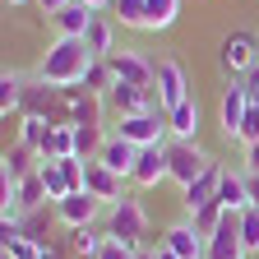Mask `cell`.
Segmentation results:
<instances>
[{"mask_svg": "<svg viewBox=\"0 0 259 259\" xmlns=\"http://www.w3.org/2000/svg\"><path fill=\"white\" fill-rule=\"evenodd\" d=\"M19 107H23V74L5 70V74H0V116H10Z\"/></svg>", "mask_w": 259, "mask_h": 259, "instance_id": "obj_25", "label": "cell"}, {"mask_svg": "<svg viewBox=\"0 0 259 259\" xmlns=\"http://www.w3.org/2000/svg\"><path fill=\"white\" fill-rule=\"evenodd\" d=\"M111 135H102V125H74V157H97Z\"/></svg>", "mask_w": 259, "mask_h": 259, "instance_id": "obj_24", "label": "cell"}, {"mask_svg": "<svg viewBox=\"0 0 259 259\" xmlns=\"http://www.w3.org/2000/svg\"><path fill=\"white\" fill-rule=\"evenodd\" d=\"M204 259H245V241H241V213H222L218 232L208 236Z\"/></svg>", "mask_w": 259, "mask_h": 259, "instance_id": "obj_9", "label": "cell"}, {"mask_svg": "<svg viewBox=\"0 0 259 259\" xmlns=\"http://www.w3.org/2000/svg\"><path fill=\"white\" fill-rule=\"evenodd\" d=\"M236 144H259V107L250 102V111H245V120H241V130H236Z\"/></svg>", "mask_w": 259, "mask_h": 259, "instance_id": "obj_33", "label": "cell"}, {"mask_svg": "<svg viewBox=\"0 0 259 259\" xmlns=\"http://www.w3.org/2000/svg\"><path fill=\"white\" fill-rule=\"evenodd\" d=\"M139 250H130L125 241H116V236H107L102 241V250H97V259H135Z\"/></svg>", "mask_w": 259, "mask_h": 259, "instance_id": "obj_34", "label": "cell"}, {"mask_svg": "<svg viewBox=\"0 0 259 259\" xmlns=\"http://www.w3.org/2000/svg\"><path fill=\"white\" fill-rule=\"evenodd\" d=\"M83 190H88V194H97V199L111 208V204H120V199H125V176H116L111 167H102L97 157H83Z\"/></svg>", "mask_w": 259, "mask_h": 259, "instance_id": "obj_7", "label": "cell"}, {"mask_svg": "<svg viewBox=\"0 0 259 259\" xmlns=\"http://www.w3.org/2000/svg\"><path fill=\"white\" fill-rule=\"evenodd\" d=\"M185 97H194L190 93V83H185V70H181V60H157V102H162V111H176Z\"/></svg>", "mask_w": 259, "mask_h": 259, "instance_id": "obj_10", "label": "cell"}, {"mask_svg": "<svg viewBox=\"0 0 259 259\" xmlns=\"http://www.w3.org/2000/svg\"><path fill=\"white\" fill-rule=\"evenodd\" d=\"M93 60L97 56L88 51L83 37H56L47 47V56L37 60V83H47V88H74L93 70Z\"/></svg>", "mask_w": 259, "mask_h": 259, "instance_id": "obj_1", "label": "cell"}, {"mask_svg": "<svg viewBox=\"0 0 259 259\" xmlns=\"http://www.w3.org/2000/svg\"><path fill=\"white\" fill-rule=\"evenodd\" d=\"M70 125H102V97H93V93L74 97L70 102Z\"/></svg>", "mask_w": 259, "mask_h": 259, "instance_id": "obj_26", "label": "cell"}, {"mask_svg": "<svg viewBox=\"0 0 259 259\" xmlns=\"http://www.w3.org/2000/svg\"><path fill=\"white\" fill-rule=\"evenodd\" d=\"M130 181H135L139 190H153L157 181H171V176H167V144L139 148V157H135V171H130Z\"/></svg>", "mask_w": 259, "mask_h": 259, "instance_id": "obj_13", "label": "cell"}, {"mask_svg": "<svg viewBox=\"0 0 259 259\" xmlns=\"http://www.w3.org/2000/svg\"><path fill=\"white\" fill-rule=\"evenodd\" d=\"M0 236H5V259H42L47 254L42 241H32L23 232H5V227H0Z\"/></svg>", "mask_w": 259, "mask_h": 259, "instance_id": "obj_22", "label": "cell"}, {"mask_svg": "<svg viewBox=\"0 0 259 259\" xmlns=\"http://www.w3.org/2000/svg\"><path fill=\"white\" fill-rule=\"evenodd\" d=\"M153 259H181V254H176L171 245H157V250H153Z\"/></svg>", "mask_w": 259, "mask_h": 259, "instance_id": "obj_38", "label": "cell"}, {"mask_svg": "<svg viewBox=\"0 0 259 259\" xmlns=\"http://www.w3.org/2000/svg\"><path fill=\"white\" fill-rule=\"evenodd\" d=\"M5 5H28V0H5Z\"/></svg>", "mask_w": 259, "mask_h": 259, "instance_id": "obj_41", "label": "cell"}, {"mask_svg": "<svg viewBox=\"0 0 259 259\" xmlns=\"http://www.w3.org/2000/svg\"><path fill=\"white\" fill-rule=\"evenodd\" d=\"M259 65V37L250 32H232V37L222 42V70L227 74H250Z\"/></svg>", "mask_w": 259, "mask_h": 259, "instance_id": "obj_11", "label": "cell"}, {"mask_svg": "<svg viewBox=\"0 0 259 259\" xmlns=\"http://www.w3.org/2000/svg\"><path fill=\"white\" fill-rule=\"evenodd\" d=\"M42 185H47V199L51 204H60L65 194H70V181H65V171H60V162H42Z\"/></svg>", "mask_w": 259, "mask_h": 259, "instance_id": "obj_28", "label": "cell"}, {"mask_svg": "<svg viewBox=\"0 0 259 259\" xmlns=\"http://www.w3.org/2000/svg\"><path fill=\"white\" fill-rule=\"evenodd\" d=\"M70 241H74V254H79V259H97V250H102V241H107V236H97L93 227H79Z\"/></svg>", "mask_w": 259, "mask_h": 259, "instance_id": "obj_31", "label": "cell"}, {"mask_svg": "<svg viewBox=\"0 0 259 259\" xmlns=\"http://www.w3.org/2000/svg\"><path fill=\"white\" fill-rule=\"evenodd\" d=\"M116 135L135 148H153V144H171L167 135V111H144V116H120L116 120Z\"/></svg>", "mask_w": 259, "mask_h": 259, "instance_id": "obj_3", "label": "cell"}, {"mask_svg": "<svg viewBox=\"0 0 259 259\" xmlns=\"http://www.w3.org/2000/svg\"><path fill=\"white\" fill-rule=\"evenodd\" d=\"M107 65H111V79H116V83H139V88H153V93H157V65L144 60L139 51L120 47V51L107 56Z\"/></svg>", "mask_w": 259, "mask_h": 259, "instance_id": "obj_5", "label": "cell"}, {"mask_svg": "<svg viewBox=\"0 0 259 259\" xmlns=\"http://www.w3.org/2000/svg\"><path fill=\"white\" fill-rule=\"evenodd\" d=\"M116 23L148 28V0H116Z\"/></svg>", "mask_w": 259, "mask_h": 259, "instance_id": "obj_30", "label": "cell"}, {"mask_svg": "<svg viewBox=\"0 0 259 259\" xmlns=\"http://www.w3.org/2000/svg\"><path fill=\"white\" fill-rule=\"evenodd\" d=\"M102 208H107V204L97 199V194H88V190H70V194L56 204V218L70 227V232H79V227H93V218L102 213Z\"/></svg>", "mask_w": 259, "mask_h": 259, "instance_id": "obj_8", "label": "cell"}, {"mask_svg": "<svg viewBox=\"0 0 259 259\" xmlns=\"http://www.w3.org/2000/svg\"><path fill=\"white\" fill-rule=\"evenodd\" d=\"M135 259H153V250H139V254H135Z\"/></svg>", "mask_w": 259, "mask_h": 259, "instance_id": "obj_40", "label": "cell"}, {"mask_svg": "<svg viewBox=\"0 0 259 259\" xmlns=\"http://www.w3.org/2000/svg\"><path fill=\"white\" fill-rule=\"evenodd\" d=\"M135 157H139V148L125 144L120 135H111V139L102 144V153H97V162H102V167H111L116 176H130V171H135Z\"/></svg>", "mask_w": 259, "mask_h": 259, "instance_id": "obj_19", "label": "cell"}, {"mask_svg": "<svg viewBox=\"0 0 259 259\" xmlns=\"http://www.w3.org/2000/svg\"><path fill=\"white\" fill-rule=\"evenodd\" d=\"M107 236L125 241L130 250H144V245H139V236H148V213H144V204L135 199V194H125L120 204H111V222H107Z\"/></svg>", "mask_w": 259, "mask_h": 259, "instance_id": "obj_2", "label": "cell"}, {"mask_svg": "<svg viewBox=\"0 0 259 259\" xmlns=\"http://www.w3.org/2000/svg\"><path fill=\"white\" fill-rule=\"evenodd\" d=\"M176 14H181V0H148V32L171 28Z\"/></svg>", "mask_w": 259, "mask_h": 259, "instance_id": "obj_27", "label": "cell"}, {"mask_svg": "<svg viewBox=\"0 0 259 259\" xmlns=\"http://www.w3.org/2000/svg\"><path fill=\"white\" fill-rule=\"evenodd\" d=\"M245 111H250V93H245V83H232V88L222 93V135L227 139H236Z\"/></svg>", "mask_w": 259, "mask_h": 259, "instance_id": "obj_15", "label": "cell"}, {"mask_svg": "<svg viewBox=\"0 0 259 259\" xmlns=\"http://www.w3.org/2000/svg\"><path fill=\"white\" fill-rule=\"evenodd\" d=\"M167 130H171V139L194 144V139H199V102H194V97H185L176 111H167Z\"/></svg>", "mask_w": 259, "mask_h": 259, "instance_id": "obj_16", "label": "cell"}, {"mask_svg": "<svg viewBox=\"0 0 259 259\" xmlns=\"http://www.w3.org/2000/svg\"><path fill=\"white\" fill-rule=\"evenodd\" d=\"M79 5H88V10H107V5H116V0H79Z\"/></svg>", "mask_w": 259, "mask_h": 259, "instance_id": "obj_39", "label": "cell"}, {"mask_svg": "<svg viewBox=\"0 0 259 259\" xmlns=\"http://www.w3.org/2000/svg\"><path fill=\"white\" fill-rule=\"evenodd\" d=\"M51 130H56L51 120H42L37 111H28V116L19 120V144H23V148H32V153L42 157V148H47V139H51Z\"/></svg>", "mask_w": 259, "mask_h": 259, "instance_id": "obj_21", "label": "cell"}, {"mask_svg": "<svg viewBox=\"0 0 259 259\" xmlns=\"http://www.w3.org/2000/svg\"><path fill=\"white\" fill-rule=\"evenodd\" d=\"M0 171H10L14 181H23V176H32L37 167H32V148H23V144H14L10 153H5V162H0Z\"/></svg>", "mask_w": 259, "mask_h": 259, "instance_id": "obj_29", "label": "cell"}, {"mask_svg": "<svg viewBox=\"0 0 259 259\" xmlns=\"http://www.w3.org/2000/svg\"><path fill=\"white\" fill-rule=\"evenodd\" d=\"M60 171H65V181H70V190H83V157H65Z\"/></svg>", "mask_w": 259, "mask_h": 259, "instance_id": "obj_35", "label": "cell"}, {"mask_svg": "<svg viewBox=\"0 0 259 259\" xmlns=\"http://www.w3.org/2000/svg\"><path fill=\"white\" fill-rule=\"evenodd\" d=\"M245 171H259V144L245 148Z\"/></svg>", "mask_w": 259, "mask_h": 259, "instance_id": "obj_37", "label": "cell"}, {"mask_svg": "<svg viewBox=\"0 0 259 259\" xmlns=\"http://www.w3.org/2000/svg\"><path fill=\"white\" fill-rule=\"evenodd\" d=\"M245 185H250V208H259V171H245Z\"/></svg>", "mask_w": 259, "mask_h": 259, "instance_id": "obj_36", "label": "cell"}, {"mask_svg": "<svg viewBox=\"0 0 259 259\" xmlns=\"http://www.w3.org/2000/svg\"><path fill=\"white\" fill-rule=\"evenodd\" d=\"M162 245H171L181 259H204V250H208V241L194 232V222L185 218V222H171L167 227V236H162Z\"/></svg>", "mask_w": 259, "mask_h": 259, "instance_id": "obj_14", "label": "cell"}, {"mask_svg": "<svg viewBox=\"0 0 259 259\" xmlns=\"http://www.w3.org/2000/svg\"><path fill=\"white\" fill-rule=\"evenodd\" d=\"M218 204H222L227 213H245V208H250V185H245V171H222Z\"/></svg>", "mask_w": 259, "mask_h": 259, "instance_id": "obj_18", "label": "cell"}, {"mask_svg": "<svg viewBox=\"0 0 259 259\" xmlns=\"http://www.w3.org/2000/svg\"><path fill=\"white\" fill-rule=\"evenodd\" d=\"M241 241H245V254H259V208L241 213Z\"/></svg>", "mask_w": 259, "mask_h": 259, "instance_id": "obj_32", "label": "cell"}, {"mask_svg": "<svg viewBox=\"0 0 259 259\" xmlns=\"http://www.w3.org/2000/svg\"><path fill=\"white\" fill-rule=\"evenodd\" d=\"M93 14H97V10L79 5V0H70L65 10H56V14H51L56 37H83V32H88V23H93Z\"/></svg>", "mask_w": 259, "mask_h": 259, "instance_id": "obj_17", "label": "cell"}, {"mask_svg": "<svg viewBox=\"0 0 259 259\" xmlns=\"http://www.w3.org/2000/svg\"><path fill=\"white\" fill-rule=\"evenodd\" d=\"M222 171H227V167H222V162L213 157V162H208V171H204L199 181H194V185H185V190H181V204H185V213H190V218L199 213L204 204H213V199H218V185H222Z\"/></svg>", "mask_w": 259, "mask_h": 259, "instance_id": "obj_12", "label": "cell"}, {"mask_svg": "<svg viewBox=\"0 0 259 259\" xmlns=\"http://www.w3.org/2000/svg\"><path fill=\"white\" fill-rule=\"evenodd\" d=\"M107 107L116 111V120H120V116H144V111H162L157 93H153V88H139V83H111V93H107Z\"/></svg>", "mask_w": 259, "mask_h": 259, "instance_id": "obj_6", "label": "cell"}, {"mask_svg": "<svg viewBox=\"0 0 259 259\" xmlns=\"http://www.w3.org/2000/svg\"><path fill=\"white\" fill-rule=\"evenodd\" d=\"M83 42H88V51H93L97 60H107V56L116 51V19L93 14V23H88V32H83Z\"/></svg>", "mask_w": 259, "mask_h": 259, "instance_id": "obj_20", "label": "cell"}, {"mask_svg": "<svg viewBox=\"0 0 259 259\" xmlns=\"http://www.w3.org/2000/svg\"><path fill=\"white\" fill-rule=\"evenodd\" d=\"M14 199H19V208H23V213H37V208H42V199H47V185H42V171L23 176V181H19V190H14Z\"/></svg>", "mask_w": 259, "mask_h": 259, "instance_id": "obj_23", "label": "cell"}, {"mask_svg": "<svg viewBox=\"0 0 259 259\" xmlns=\"http://www.w3.org/2000/svg\"><path fill=\"white\" fill-rule=\"evenodd\" d=\"M42 259H56V254H51V250H47V254H42Z\"/></svg>", "mask_w": 259, "mask_h": 259, "instance_id": "obj_42", "label": "cell"}, {"mask_svg": "<svg viewBox=\"0 0 259 259\" xmlns=\"http://www.w3.org/2000/svg\"><path fill=\"white\" fill-rule=\"evenodd\" d=\"M208 153L199 148V144H181V139H171L167 144V176L185 190V185H194V181H199L204 171H208Z\"/></svg>", "mask_w": 259, "mask_h": 259, "instance_id": "obj_4", "label": "cell"}]
</instances>
